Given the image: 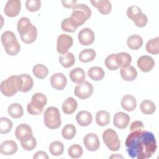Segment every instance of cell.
<instances>
[{
	"label": "cell",
	"mask_w": 159,
	"mask_h": 159,
	"mask_svg": "<svg viewBox=\"0 0 159 159\" xmlns=\"http://www.w3.org/2000/svg\"><path fill=\"white\" fill-rule=\"evenodd\" d=\"M126 151L132 158L145 159L151 157L157 148L153 133L140 130L131 132L125 140Z\"/></svg>",
	"instance_id": "cell-1"
},
{
	"label": "cell",
	"mask_w": 159,
	"mask_h": 159,
	"mask_svg": "<svg viewBox=\"0 0 159 159\" xmlns=\"http://www.w3.org/2000/svg\"><path fill=\"white\" fill-rule=\"evenodd\" d=\"M123 158V157L121 156V155H119L118 154H116V155H112V156L110 157V158Z\"/></svg>",
	"instance_id": "cell-52"
},
{
	"label": "cell",
	"mask_w": 159,
	"mask_h": 159,
	"mask_svg": "<svg viewBox=\"0 0 159 159\" xmlns=\"http://www.w3.org/2000/svg\"><path fill=\"white\" fill-rule=\"evenodd\" d=\"M47 97L42 93H37L34 94L31 99L32 105L39 109H43V107L47 104Z\"/></svg>",
	"instance_id": "cell-21"
},
{
	"label": "cell",
	"mask_w": 159,
	"mask_h": 159,
	"mask_svg": "<svg viewBox=\"0 0 159 159\" xmlns=\"http://www.w3.org/2000/svg\"><path fill=\"white\" fill-rule=\"evenodd\" d=\"M33 158L34 159H40V158H42V159H48V156L47 155V154L43 152V151H38L37 152Z\"/></svg>",
	"instance_id": "cell-51"
},
{
	"label": "cell",
	"mask_w": 159,
	"mask_h": 159,
	"mask_svg": "<svg viewBox=\"0 0 159 159\" xmlns=\"http://www.w3.org/2000/svg\"><path fill=\"white\" fill-rule=\"evenodd\" d=\"M21 143V145L22 147L27 151H30V150H32L33 149H34L37 145V141L35 138L33 136L31 139L23 142H20Z\"/></svg>",
	"instance_id": "cell-45"
},
{
	"label": "cell",
	"mask_w": 159,
	"mask_h": 159,
	"mask_svg": "<svg viewBox=\"0 0 159 159\" xmlns=\"http://www.w3.org/2000/svg\"><path fill=\"white\" fill-rule=\"evenodd\" d=\"M15 135L20 142H25L33 137L31 127L26 124L19 125L15 130Z\"/></svg>",
	"instance_id": "cell-8"
},
{
	"label": "cell",
	"mask_w": 159,
	"mask_h": 159,
	"mask_svg": "<svg viewBox=\"0 0 159 159\" xmlns=\"http://www.w3.org/2000/svg\"><path fill=\"white\" fill-rule=\"evenodd\" d=\"M120 104L122 107L129 112L134 111L137 107V101L135 98L130 94L124 96L121 99Z\"/></svg>",
	"instance_id": "cell-19"
},
{
	"label": "cell",
	"mask_w": 159,
	"mask_h": 159,
	"mask_svg": "<svg viewBox=\"0 0 159 159\" xmlns=\"http://www.w3.org/2000/svg\"><path fill=\"white\" fill-rule=\"evenodd\" d=\"M102 139L106 145L111 151H117L120 147V142L117 132L112 129H107L103 132Z\"/></svg>",
	"instance_id": "cell-5"
},
{
	"label": "cell",
	"mask_w": 159,
	"mask_h": 159,
	"mask_svg": "<svg viewBox=\"0 0 159 159\" xmlns=\"http://www.w3.org/2000/svg\"><path fill=\"white\" fill-rule=\"evenodd\" d=\"M32 25L31 22L27 17H21L19 20L17 25V31L20 36L27 34L32 27Z\"/></svg>",
	"instance_id": "cell-23"
},
{
	"label": "cell",
	"mask_w": 159,
	"mask_h": 159,
	"mask_svg": "<svg viewBox=\"0 0 159 159\" xmlns=\"http://www.w3.org/2000/svg\"><path fill=\"white\" fill-rule=\"evenodd\" d=\"M1 42L6 52L11 56L16 55L20 50V46L15 34L9 30L5 31L1 35Z\"/></svg>",
	"instance_id": "cell-3"
},
{
	"label": "cell",
	"mask_w": 159,
	"mask_h": 159,
	"mask_svg": "<svg viewBox=\"0 0 159 159\" xmlns=\"http://www.w3.org/2000/svg\"><path fill=\"white\" fill-rule=\"evenodd\" d=\"M85 71L81 68H75L70 72L71 80L77 84L83 83L85 79Z\"/></svg>",
	"instance_id": "cell-24"
},
{
	"label": "cell",
	"mask_w": 159,
	"mask_h": 159,
	"mask_svg": "<svg viewBox=\"0 0 159 159\" xmlns=\"http://www.w3.org/2000/svg\"><path fill=\"white\" fill-rule=\"evenodd\" d=\"M76 120L80 125L82 127L88 126L92 122V114L88 111H81L77 114Z\"/></svg>",
	"instance_id": "cell-20"
},
{
	"label": "cell",
	"mask_w": 159,
	"mask_h": 159,
	"mask_svg": "<svg viewBox=\"0 0 159 159\" xmlns=\"http://www.w3.org/2000/svg\"><path fill=\"white\" fill-rule=\"evenodd\" d=\"M96 56V52L93 48H86L82 50L79 54V60L83 63L93 61Z\"/></svg>",
	"instance_id": "cell-30"
},
{
	"label": "cell",
	"mask_w": 159,
	"mask_h": 159,
	"mask_svg": "<svg viewBox=\"0 0 159 159\" xmlns=\"http://www.w3.org/2000/svg\"><path fill=\"white\" fill-rule=\"evenodd\" d=\"M105 75L104 70L99 66H93L90 68L88 71V76L94 81L101 80Z\"/></svg>",
	"instance_id": "cell-29"
},
{
	"label": "cell",
	"mask_w": 159,
	"mask_h": 159,
	"mask_svg": "<svg viewBox=\"0 0 159 159\" xmlns=\"http://www.w3.org/2000/svg\"><path fill=\"white\" fill-rule=\"evenodd\" d=\"M22 79V85L20 89L21 92H28L34 86V81L32 77L27 74L20 75Z\"/></svg>",
	"instance_id": "cell-36"
},
{
	"label": "cell",
	"mask_w": 159,
	"mask_h": 159,
	"mask_svg": "<svg viewBox=\"0 0 159 159\" xmlns=\"http://www.w3.org/2000/svg\"><path fill=\"white\" fill-rule=\"evenodd\" d=\"M144 129V125L142 122L140 120H135L132 122L130 125V130L131 132H134L135 130H140Z\"/></svg>",
	"instance_id": "cell-48"
},
{
	"label": "cell",
	"mask_w": 159,
	"mask_h": 159,
	"mask_svg": "<svg viewBox=\"0 0 159 159\" xmlns=\"http://www.w3.org/2000/svg\"><path fill=\"white\" fill-rule=\"evenodd\" d=\"M59 62L62 66L65 68H70L72 66L75 62L74 55L71 52H66L61 54L59 57Z\"/></svg>",
	"instance_id": "cell-26"
},
{
	"label": "cell",
	"mask_w": 159,
	"mask_h": 159,
	"mask_svg": "<svg viewBox=\"0 0 159 159\" xmlns=\"http://www.w3.org/2000/svg\"><path fill=\"white\" fill-rule=\"evenodd\" d=\"M76 129L75 125L72 124L66 125L62 129L61 135L66 140L72 139L76 135Z\"/></svg>",
	"instance_id": "cell-38"
},
{
	"label": "cell",
	"mask_w": 159,
	"mask_h": 159,
	"mask_svg": "<svg viewBox=\"0 0 159 159\" xmlns=\"http://www.w3.org/2000/svg\"><path fill=\"white\" fill-rule=\"evenodd\" d=\"M132 20L134 22L135 25L139 27H145L148 22L147 16L145 14H143L142 12L135 16Z\"/></svg>",
	"instance_id": "cell-42"
},
{
	"label": "cell",
	"mask_w": 159,
	"mask_h": 159,
	"mask_svg": "<svg viewBox=\"0 0 159 159\" xmlns=\"http://www.w3.org/2000/svg\"><path fill=\"white\" fill-rule=\"evenodd\" d=\"M72 9L73 10H76L77 9V10H80V11H83L86 14V16H87L88 19L91 16V10L86 4H76L73 6Z\"/></svg>",
	"instance_id": "cell-46"
},
{
	"label": "cell",
	"mask_w": 159,
	"mask_h": 159,
	"mask_svg": "<svg viewBox=\"0 0 159 159\" xmlns=\"http://www.w3.org/2000/svg\"><path fill=\"white\" fill-rule=\"evenodd\" d=\"M50 83L53 88L60 91L65 88L67 83V80L63 73H57L50 77Z\"/></svg>",
	"instance_id": "cell-13"
},
{
	"label": "cell",
	"mask_w": 159,
	"mask_h": 159,
	"mask_svg": "<svg viewBox=\"0 0 159 159\" xmlns=\"http://www.w3.org/2000/svg\"><path fill=\"white\" fill-rule=\"evenodd\" d=\"M9 115L14 119H18L22 116L24 110L22 106L19 103H13L11 104L7 109Z\"/></svg>",
	"instance_id": "cell-31"
},
{
	"label": "cell",
	"mask_w": 159,
	"mask_h": 159,
	"mask_svg": "<svg viewBox=\"0 0 159 159\" xmlns=\"http://www.w3.org/2000/svg\"><path fill=\"white\" fill-rule=\"evenodd\" d=\"M77 107V101L73 98L70 97L63 102L62 111L66 114H71L75 112Z\"/></svg>",
	"instance_id": "cell-22"
},
{
	"label": "cell",
	"mask_w": 159,
	"mask_h": 159,
	"mask_svg": "<svg viewBox=\"0 0 159 159\" xmlns=\"http://www.w3.org/2000/svg\"><path fill=\"white\" fill-rule=\"evenodd\" d=\"M93 6L96 7L102 14H108L112 9L111 3L108 0H92L90 1Z\"/></svg>",
	"instance_id": "cell-17"
},
{
	"label": "cell",
	"mask_w": 159,
	"mask_h": 159,
	"mask_svg": "<svg viewBox=\"0 0 159 159\" xmlns=\"http://www.w3.org/2000/svg\"><path fill=\"white\" fill-rule=\"evenodd\" d=\"M61 27L63 31L67 32H75L77 29V28L74 27L71 24L70 17L65 18L63 20L61 24Z\"/></svg>",
	"instance_id": "cell-44"
},
{
	"label": "cell",
	"mask_w": 159,
	"mask_h": 159,
	"mask_svg": "<svg viewBox=\"0 0 159 159\" xmlns=\"http://www.w3.org/2000/svg\"><path fill=\"white\" fill-rule=\"evenodd\" d=\"M140 12H142V10L140 7L137 6H132L128 7L127 10V16L130 19L132 20L135 16Z\"/></svg>",
	"instance_id": "cell-47"
},
{
	"label": "cell",
	"mask_w": 159,
	"mask_h": 159,
	"mask_svg": "<svg viewBox=\"0 0 159 159\" xmlns=\"http://www.w3.org/2000/svg\"><path fill=\"white\" fill-rule=\"evenodd\" d=\"M130 122L129 116L123 112H118L114 114L113 124L115 127L120 129H125Z\"/></svg>",
	"instance_id": "cell-14"
},
{
	"label": "cell",
	"mask_w": 159,
	"mask_h": 159,
	"mask_svg": "<svg viewBox=\"0 0 159 159\" xmlns=\"http://www.w3.org/2000/svg\"><path fill=\"white\" fill-rule=\"evenodd\" d=\"M77 1L76 0H70V1H66V0H63L61 1V3L65 8H73L75 5L76 4Z\"/></svg>",
	"instance_id": "cell-50"
},
{
	"label": "cell",
	"mask_w": 159,
	"mask_h": 159,
	"mask_svg": "<svg viewBox=\"0 0 159 159\" xmlns=\"http://www.w3.org/2000/svg\"><path fill=\"white\" fill-rule=\"evenodd\" d=\"M104 63L106 66L109 70H116L119 67L116 61V54H111L107 56L105 59Z\"/></svg>",
	"instance_id": "cell-41"
},
{
	"label": "cell",
	"mask_w": 159,
	"mask_h": 159,
	"mask_svg": "<svg viewBox=\"0 0 159 159\" xmlns=\"http://www.w3.org/2000/svg\"><path fill=\"white\" fill-rule=\"evenodd\" d=\"M37 37V30L35 25H32L29 32L24 35L20 36L21 40L25 43H32L36 40Z\"/></svg>",
	"instance_id": "cell-35"
},
{
	"label": "cell",
	"mask_w": 159,
	"mask_h": 159,
	"mask_svg": "<svg viewBox=\"0 0 159 159\" xmlns=\"http://www.w3.org/2000/svg\"><path fill=\"white\" fill-rule=\"evenodd\" d=\"M12 127V122L6 117H1L0 118V133L7 134L9 132Z\"/></svg>",
	"instance_id": "cell-39"
},
{
	"label": "cell",
	"mask_w": 159,
	"mask_h": 159,
	"mask_svg": "<svg viewBox=\"0 0 159 159\" xmlns=\"http://www.w3.org/2000/svg\"><path fill=\"white\" fill-rule=\"evenodd\" d=\"M73 43V38L67 34H62L58 37L57 43V50L60 54L67 52Z\"/></svg>",
	"instance_id": "cell-7"
},
{
	"label": "cell",
	"mask_w": 159,
	"mask_h": 159,
	"mask_svg": "<svg viewBox=\"0 0 159 159\" xmlns=\"http://www.w3.org/2000/svg\"><path fill=\"white\" fill-rule=\"evenodd\" d=\"M21 8V2L19 0H9L4 7V12L5 14L10 17L17 16Z\"/></svg>",
	"instance_id": "cell-9"
},
{
	"label": "cell",
	"mask_w": 159,
	"mask_h": 159,
	"mask_svg": "<svg viewBox=\"0 0 159 159\" xmlns=\"http://www.w3.org/2000/svg\"><path fill=\"white\" fill-rule=\"evenodd\" d=\"M83 143L86 148L91 152L97 150L100 145V142L98 135L93 133L88 134L84 137Z\"/></svg>",
	"instance_id": "cell-11"
},
{
	"label": "cell",
	"mask_w": 159,
	"mask_h": 159,
	"mask_svg": "<svg viewBox=\"0 0 159 159\" xmlns=\"http://www.w3.org/2000/svg\"><path fill=\"white\" fill-rule=\"evenodd\" d=\"M26 8L30 12L37 11L41 7V1L39 0H27L25 2Z\"/></svg>",
	"instance_id": "cell-43"
},
{
	"label": "cell",
	"mask_w": 159,
	"mask_h": 159,
	"mask_svg": "<svg viewBox=\"0 0 159 159\" xmlns=\"http://www.w3.org/2000/svg\"><path fill=\"white\" fill-rule=\"evenodd\" d=\"M34 75L39 79H44L48 73V70L46 66L42 64L35 65L32 68Z\"/></svg>",
	"instance_id": "cell-32"
},
{
	"label": "cell",
	"mask_w": 159,
	"mask_h": 159,
	"mask_svg": "<svg viewBox=\"0 0 159 159\" xmlns=\"http://www.w3.org/2000/svg\"><path fill=\"white\" fill-rule=\"evenodd\" d=\"M18 147L13 140H6L3 142L0 146V152L4 155H11L16 153Z\"/></svg>",
	"instance_id": "cell-16"
},
{
	"label": "cell",
	"mask_w": 159,
	"mask_h": 159,
	"mask_svg": "<svg viewBox=\"0 0 159 159\" xmlns=\"http://www.w3.org/2000/svg\"><path fill=\"white\" fill-rule=\"evenodd\" d=\"M93 91L94 89L92 84L89 81H84L75 86L74 93L78 98L85 99L89 98L93 94Z\"/></svg>",
	"instance_id": "cell-6"
},
{
	"label": "cell",
	"mask_w": 159,
	"mask_h": 159,
	"mask_svg": "<svg viewBox=\"0 0 159 159\" xmlns=\"http://www.w3.org/2000/svg\"><path fill=\"white\" fill-rule=\"evenodd\" d=\"M43 109H39L34 107L30 102L27 106V111L29 114L31 115H39L43 112Z\"/></svg>",
	"instance_id": "cell-49"
},
{
	"label": "cell",
	"mask_w": 159,
	"mask_h": 159,
	"mask_svg": "<svg viewBox=\"0 0 159 159\" xmlns=\"http://www.w3.org/2000/svg\"><path fill=\"white\" fill-rule=\"evenodd\" d=\"M83 153L82 147L78 144H74L70 146L68 150V155L73 158H80Z\"/></svg>",
	"instance_id": "cell-40"
},
{
	"label": "cell",
	"mask_w": 159,
	"mask_h": 159,
	"mask_svg": "<svg viewBox=\"0 0 159 159\" xmlns=\"http://www.w3.org/2000/svg\"><path fill=\"white\" fill-rule=\"evenodd\" d=\"M140 108L142 113L145 114H152L156 109L155 104L150 100H143L140 105Z\"/></svg>",
	"instance_id": "cell-34"
},
{
	"label": "cell",
	"mask_w": 159,
	"mask_h": 159,
	"mask_svg": "<svg viewBox=\"0 0 159 159\" xmlns=\"http://www.w3.org/2000/svg\"><path fill=\"white\" fill-rule=\"evenodd\" d=\"M120 73L122 78L127 81H133L137 76V72L136 69L131 65H129L125 67H122L120 71Z\"/></svg>",
	"instance_id": "cell-18"
},
{
	"label": "cell",
	"mask_w": 159,
	"mask_h": 159,
	"mask_svg": "<svg viewBox=\"0 0 159 159\" xmlns=\"http://www.w3.org/2000/svg\"><path fill=\"white\" fill-rule=\"evenodd\" d=\"M147 51L153 55H157L159 53V37L149 40L146 44Z\"/></svg>",
	"instance_id": "cell-33"
},
{
	"label": "cell",
	"mask_w": 159,
	"mask_h": 159,
	"mask_svg": "<svg viewBox=\"0 0 159 159\" xmlns=\"http://www.w3.org/2000/svg\"><path fill=\"white\" fill-rule=\"evenodd\" d=\"M116 59L119 66L125 67L130 65L132 57L130 54L126 52H120L116 54Z\"/></svg>",
	"instance_id": "cell-28"
},
{
	"label": "cell",
	"mask_w": 159,
	"mask_h": 159,
	"mask_svg": "<svg viewBox=\"0 0 159 159\" xmlns=\"http://www.w3.org/2000/svg\"><path fill=\"white\" fill-rule=\"evenodd\" d=\"M78 40L83 45H91L94 41V34L89 28H84L78 33Z\"/></svg>",
	"instance_id": "cell-10"
},
{
	"label": "cell",
	"mask_w": 159,
	"mask_h": 159,
	"mask_svg": "<svg viewBox=\"0 0 159 159\" xmlns=\"http://www.w3.org/2000/svg\"><path fill=\"white\" fill-rule=\"evenodd\" d=\"M70 19L73 25L77 28L84 24L88 19L83 11L76 9L73 10Z\"/></svg>",
	"instance_id": "cell-15"
},
{
	"label": "cell",
	"mask_w": 159,
	"mask_h": 159,
	"mask_svg": "<svg viewBox=\"0 0 159 159\" xmlns=\"http://www.w3.org/2000/svg\"><path fill=\"white\" fill-rule=\"evenodd\" d=\"M22 79L20 75H12L1 83V91L6 96H14L22 88Z\"/></svg>",
	"instance_id": "cell-2"
},
{
	"label": "cell",
	"mask_w": 159,
	"mask_h": 159,
	"mask_svg": "<svg viewBox=\"0 0 159 159\" xmlns=\"http://www.w3.org/2000/svg\"><path fill=\"white\" fill-rule=\"evenodd\" d=\"M128 47L134 50L139 49L143 45L142 38L137 34H133L129 36L127 40Z\"/></svg>",
	"instance_id": "cell-25"
},
{
	"label": "cell",
	"mask_w": 159,
	"mask_h": 159,
	"mask_svg": "<svg viewBox=\"0 0 159 159\" xmlns=\"http://www.w3.org/2000/svg\"><path fill=\"white\" fill-rule=\"evenodd\" d=\"M137 64L141 71L145 73H148L154 67L155 61L150 56L143 55L138 59Z\"/></svg>",
	"instance_id": "cell-12"
},
{
	"label": "cell",
	"mask_w": 159,
	"mask_h": 159,
	"mask_svg": "<svg viewBox=\"0 0 159 159\" xmlns=\"http://www.w3.org/2000/svg\"><path fill=\"white\" fill-rule=\"evenodd\" d=\"M110 114L106 111H99L96 114V122L99 126H105L109 124Z\"/></svg>",
	"instance_id": "cell-27"
},
{
	"label": "cell",
	"mask_w": 159,
	"mask_h": 159,
	"mask_svg": "<svg viewBox=\"0 0 159 159\" xmlns=\"http://www.w3.org/2000/svg\"><path fill=\"white\" fill-rule=\"evenodd\" d=\"M43 121L45 126L50 129H56L61 124L59 110L56 107H48L43 114Z\"/></svg>",
	"instance_id": "cell-4"
},
{
	"label": "cell",
	"mask_w": 159,
	"mask_h": 159,
	"mask_svg": "<svg viewBox=\"0 0 159 159\" xmlns=\"http://www.w3.org/2000/svg\"><path fill=\"white\" fill-rule=\"evenodd\" d=\"M64 151V145L60 141H53L49 146V152L53 156L61 155Z\"/></svg>",
	"instance_id": "cell-37"
}]
</instances>
